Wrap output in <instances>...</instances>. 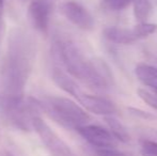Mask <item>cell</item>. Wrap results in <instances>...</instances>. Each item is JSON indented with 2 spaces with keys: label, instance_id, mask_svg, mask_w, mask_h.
Wrapping results in <instances>:
<instances>
[{
  "label": "cell",
  "instance_id": "obj_19",
  "mask_svg": "<svg viewBox=\"0 0 157 156\" xmlns=\"http://www.w3.org/2000/svg\"><path fill=\"white\" fill-rule=\"evenodd\" d=\"M128 111H129L130 115L135 116V117L142 119V120H153V119H156V117L154 115L150 112H147V111H143L139 108H135V107H128Z\"/></svg>",
  "mask_w": 157,
  "mask_h": 156
},
{
  "label": "cell",
  "instance_id": "obj_24",
  "mask_svg": "<svg viewBox=\"0 0 157 156\" xmlns=\"http://www.w3.org/2000/svg\"><path fill=\"white\" fill-rule=\"evenodd\" d=\"M0 112H1V111H0Z\"/></svg>",
  "mask_w": 157,
  "mask_h": 156
},
{
  "label": "cell",
  "instance_id": "obj_11",
  "mask_svg": "<svg viewBox=\"0 0 157 156\" xmlns=\"http://www.w3.org/2000/svg\"><path fill=\"white\" fill-rule=\"evenodd\" d=\"M137 78L143 85L151 87L154 91H157V67L147 63H139L135 69Z\"/></svg>",
  "mask_w": 157,
  "mask_h": 156
},
{
  "label": "cell",
  "instance_id": "obj_6",
  "mask_svg": "<svg viewBox=\"0 0 157 156\" xmlns=\"http://www.w3.org/2000/svg\"><path fill=\"white\" fill-rule=\"evenodd\" d=\"M79 135L95 149H113L116 139L110 131L98 125L86 124L76 129Z\"/></svg>",
  "mask_w": 157,
  "mask_h": 156
},
{
  "label": "cell",
  "instance_id": "obj_5",
  "mask_svg": "<svg viewBox=\"0 0 157 156\" xmlns=\"http://www.w3.org/2000/svg\"><path fill=\"white\" fill-rule=\"evenodd\" d=\"M60 12L67 21L81 30H92L94 28L95 21L92 14L85 6L78 1L68 0L60 6Z\"/></svg>",
  "mask_w": 157,
  "mask_h": 156
},
{
  "label": "cell",
  "instance_id": "obj_18",
  "mask_svg": "<svg viewBox=\"0 0 157 156\" xmlns=\"http://www.w3.org/2000/svg\"><path fill=\"white\" fill-rule=\"evenodd\" d=\"M95 156H130L124 152L113 149H95Z\"/></svg>",
  "mask_w": 157,
  "mask_h": 156
},
{
  "label": "cell",
  "instance_id": "obj_13",
  "mask_svg": "<svg viewBox=\"0 0 157 156\" xmlns=\"http://www.w3.org/2000/svg\"><path fill=\"white\" fill-rule=\"evenodd\" d=\"M152 10L151 0H134V15L138 23L147 21Z\"/></svg>",
  "mask_w": 157,
  "mask_h": 156
},
{
  "label": "cell",
  "instance_id": "obj_1",
  "mask_svg": "<svg viewBox=\"0 0 157 156\" xmlns=\"http://www.w3.org/2000/svg\"><path fill=\"white\" fill-rule=\"evenodd\" d=\"M35 59V43L23 30L14 29L9 39L8 52L2 67L3 95L24 96V89Z\"/></svg>",
  "mask_w": 157,
  "mask_h": 156
},
{
  "label": "cell",
  "instance_id": "obj_23",
  "mask_svg": "<svg viewBox=\"0 0 157 156\" xmlns=\"http://www.w3.org/2000/svg\"><path fill=\"white\" fill-rule=\"evenodd\" d=\"M155 93H156V94H157V91H155Z\"/></svg>",
  "mask_w": 157,
  "mask_h": 156
},
{
  "label": "cell",
  "instance_id": "obj_16",
  "mask_svg": "<svg viewBox=\"0 0 157 156\" xmlns=\"http://www.w3.org/2000/svg\"><path fill=\"white\" fill-rule=\"evenodd\" d=\"M137 94H138V96L145 103V104L149 105L154 110L157 111V94L156 93L155 94L151 93V92L147 91V90L139 88V89L137 90Z\"/></svg>",
  "mask_w": 157,
  "mask_h": 156
},
{
  "label": "cell",
  "instance_id": "obj_17",
  "mask_svg": "<svg viewBox=\"0 0 157 156\" xmlns=\"http://www.w3.org/2000/svg\"><path fill=\"white\" fill-rule=\"evenodd\" d=\"M140 149L142 156H157V142L149 139L140 140Z\"/></svg>",
  "mask_w": 157,
  "mask_h": 156
},
{
  "label": "cell",
  "instance_id": "obj_2",
  "mask_svg": "<svg viewBox=\"0 0 157 156\" xmlns=\"http://www.w3.org/2000/svg\"><path fill=\"white\" fill-rule=\"evenodd\" d=\"M55 55L71 76L97 90L113 85L109 67L101 59L86 58L79 47L70 40L58 39L54 44Z\"/></svg>",
  "mask_w": 157,
  "mask_h": 156
},
{
  "label": "cell",
  "instance_id": "obj_14",
  "mask_svg": "<svg viewBox=\"0 0 157 156\" xmlns=\"http://www.w3.org/2000/svg\"><path fill=\"white\" fill-rule=\"evenodd\" d=\"M135 36L138 40L144 39L147 36H152L157 31V25L156 24H150V23H138L134 28H132Z\"/></svg>",
  "mask_w": 157,
  "mask_h": 156
},
{
  "label": "cell",
  "instance_id": "obj_15",
  "mask_svg": "<svg viewBox=\"0 0 157 156\" xmlns=\"http://www.w3.org/2000/svg\"><path fill=\"white\" fill-rule=\"evenodd\" d=\"M134 0H103V4L109 11H123L132 4Z\"/></svg>",
  "mask_w": 157,
  "mask_h": 156
},
{
  "label": "cell",
  "instance_id": "obj_9",
  "mask_svg": "<svg viewBox=\"0 0 157 156\" xmlns=\"http://www.w3.org/2000/svg\"><path fill=\"white\" fill-rule=\"evenodd\" d=\"M103 36L107 41L114 44H121V45H132L138 41L132 29L114 27V26L105 28L103 31Z\"/></svg>",
  "mask_w": 157,
  "mask_h": 156
},
{
  "label": "cell",
  "instance_id": "obj_12",
  "mask_svg": "<svg viewBox=\"0 0 157 156\" xmlns=\"http://www.w3.org/2000/svg\"><path fill=\"white\" fill-rule=\"evenodd\" d=\"M105 121L109 126L110 131H111V135L113 136L114 139L125 144L129 143L130 139H132L129 133L118 119L111 117V116H108V117H105Z\"/></svg>",
  "mask_w": 157,
  "mask_h": 156
},
{
  "label": "cell",
  "instance_id": "obj_10",
  "mask_svg": "<svg viewBox=\"0 0 157 156\" xmlns=\"http://www.w3.org/2000/svg\"><path fill=\"white\" fill-rule=\"evenodd\" d=\"M52 79H54L55 83L60 89H62L64 92L68 93L70 95H72L75 98H77L83 92L80 89V87L77 85L76 81L71 78L63 71H61L60 69L54 70V72H52Z\"/></svg>",
  "mask_w": 157,
  "mask_h": 156
},
{
  "label": "cell",
  "instance_id": "obj_22",
  "mask_svg": "<svg viewBox=\"0 0 157 156\" xmlns=\"http://www.w3.org/2000/svg\"><path fill=\"white\" fill-rule=\"evenodd\" d=\"M6 156H13V155H12V154H10V153H6Z\"/></svg>",
  "mask_w": 157,
  "mask_h": 156
},
{
  "label": "cell",
  "instance_id": "obj_3",
  "mask_svg": "<svg viewBox=\"0 0 157 156\" xmlns=\"http://www.w3.org/2000/svg\"><path fill=\"white\" fill-rule=\"evenodd\" d=\"M40 101L42 111L59 125L68 129H77L89 123L90 116L74 101L61 96H45Z\"/></svg>",
  "mask_w": 157,
  "mask_h": 156
},
{
  "label": "cell",
  "instance_id": "obj_21",
  "mask_svg": "<svg viewBox=\"0 0 157 156\" xmlns=\"http://www.w3.org/2000/svg\"><path fill=\"white\" fill-rule=\"evenodd\" d=\"M3 3L4 0H0V10H3Z\"/></svg>",
  "mask_w": 157,
  "mask_h": 156
},
{
  "label": "cell",
  "instance_id": "obj_4",
  "mask_svg": "<svg viewBox=\"0 0 157 156\" xmlns=\"http://www.w3.org/2000/svg\"><path fill=\"white\" fill-rule=\"evenodd\" d=\"M32 129L39 135L52 156H76L70 146L40 117L33 119Z\"/></svg>",
  "mask_w": 157,
  "mask_h": 156
},
{
  "label": "cell",
  "instance_id": "obj_7",
  "mask_svg": "<svg viewBox=\"0 0 157 156\" xmlns=\"http://www.w3.org/2000/svg\"><path fill=\"white\" fill-rule=\"evenodd\" d=\"M76 100L79 102L81 107H83L85 110L95 113V115L108 117V116L114 115L118 111L113 103L103 96L91 95V94L82 92Z\"/></svg>",
  "mask_w": 157,
  "mask_h": 156
},
{
  "label": "cell",
  "instance_id": "obj_20",
  "mask_svg": "<svg viewBox=\"0 0 157 156\" xmlns=\"http://www.w3.org/2000/svg\"><path fill=\"white\" fill-rule=\"evenodd\" d=\"M2 31H3V21H2V10H0V40L2 36Z\"/></svg>",
  "mask_w": 157,
  "mask_h": 156
},
{
  "label": "cell",
  "instance_id": "obj_8",
  "mask_svg": "<svg viewBox=\"0 0 157 156\" xmlns=\"http://www.w3.org/2000/svg\"><path fill=\"white\" fill-rule=\"evenodd\" d=\"M50 4L46 0H32L28 8L30 23L36 30L46 32L49 26Z\"/></svg>",
  "mask_w": 157,
  "mask_h": 156
}]
</instances>
